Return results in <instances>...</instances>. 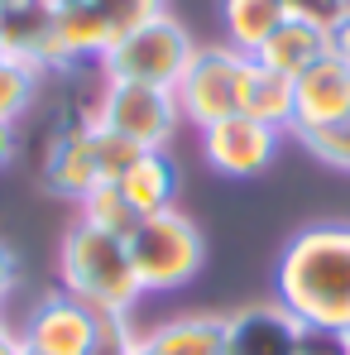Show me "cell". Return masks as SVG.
I'll use <instances>...</instances> for the list:
<instances>
[{
	"mask_svg": "<svg viewBox=\"0 0 350 355\" xmlns=\"http://www.w3.org/2000/svg\"><path fill=\"white\" fill-rule=\"evenodd\" d=\"M346 10H350V0H346Z\"/></svg>",
	"mask_w": 350,
	"mask_h": 355,
	"instance_id": "cell-34",
	"label": "cell"
},
{
	"mask_svg": "<svg viewBox=\"0 0 350 355\" xmlns=\"http://www.w3.org/2000/svg\"><path fill=\"white\" fill-rule=\"evenodd\" d=\"M350 120V67L341 58H322L292 82V135Z\"/></svg>",
	"mask_w": 350,
	"mask_h": 355,
	"instance_id": "cell-9",
	"label": "cell"
},
{
	"mask_svg": "<svg viewBox=\"0 0 350 355\" xmlns=\"http://www.w3.org/2000/svg\"><path fill=\"white\" fill-rule=\"evenodd\" d=\"M274 288L302 327L350 331V221L302 226L279 254Z\"/></svg>",
	"mask_w": 350,
	"mask_h": 355,
	"instance_id": "cell-1",
	"label": "cell"
},
{
	"mask_svg": "<svg viewBox=\"0 0 350 355\" xmlns=\"http://www.w3.org/2000/svg\"><path fill=\"white\" fill-rule=\"evenodd\" d=\"M139 355H226V317L192 312L139 336Z\"/></svg>",
	"mask_w": 350,
	"mask_h": 355,
	"instance_id": "cell-14",
	"label": "cell"
},
{
	"mask_svg": "<svg viewBox=\"0 0 350 355\" xmlns=\"http://www.w3.org/2000/svg\"><path fill=\"white\" fill-rule=\"evenodd\" d=\"M192 53H197L192 34L173 15H159V19L120 34L101 58V72H106V82H139V87H168L173 92Z\"/></svg>",
	"mask_w": 350,
	"mask_h": 355,
	"instance_id": "cell-3",
	"label": "cell"
},
{
	"mask_svg": "<svg viewBox=\"0 0 350 355\" xmlns=\"http://www.w3.org/2000/svg\"><path fill=\"white\" fill-rule=\"evenodd\" d=\"M77 207H82V226H91V231H101V236H116V240H130V236H134V226L144 221V216L125 202V192H120L116 182L91 187Z\"/></svg>",
	"mask_w": 350,
	"mask_h": 355,
	"instance_id": "cell-19",
	"label": "cell"
},
{
	"mask_svg": "<svg viewBox=\"0 0 350 355\" xmlns=\"http://www.w3.org/2000/svg\"><path fill=\"white\" fill-rule=\"evenodd\" d=\"M302 322L279 302L240 307L226 317V355H297Z\"/></svg>",
	"mask_w": 350,
	"mask_h": 355,
	"instance_id": "cell-11",
	"label": "cell"
},
{
	"mask_svg": "<svg viewBox=\"0 0 350 355\" xmlns=\"http://www.w3.org/2000/svg\"><path fill=\"white\" fill-rule=\"evenodd\" d=\"M116 187L125 192V202L139 216H159V211L173 207V197H177V168L164 149H154V154H139V164L120 178Z\"/></svg>",
	"mask_w": 350,
	"mask_h": 355,
	"instance_id": "cell-16",
	"label": "cell"
},
{
	"mask_svg": "<svg viewBox=\"0 0 350 355\" xmlns=\"http://www.w3.org/2000/svg\"><path fill=\"white\" fill-rule=\"evenodd\" d=\"M0 331H5V317H0Z\"/></svg>",
	"mask_w": 350,
	"mask_h": 355,
	"instance_id": "cell-33",
	"label": "cell"
},
{
	"mask_svg": "<svg viewBox=\"0 0 350 355\" xmlns=\"http://www.w3.org/2000/svg\"><path fill=\"white\" fill-rule=\"evenodd\" d=\"M62 293L82 297L87 307H96L101 317H125L134 312V302L144 297V284L134 274V259H130V245L116 236H101L91 226H72L62 236Z\"/></svg>",
	"mask_w": 350,
	"mask_h": 355,
	"instance_id": "cell-2",
	"label": "cell"
},
{
	"mask_svg": "<svg viewBox=\"0 0 350 355\" xmlns=\"http://www.w3.org/2000/svg\"><path fill=\"white\" fill-rule=\"evenodd\" d=\"M125 245H130V259H134L144 293H173L182 284H192L202 269V236L177 207L144 216Z\"/></svg>",
	"mask_w": 350,
	"mask_h": 355,
	"instance_id": "cell-4",
	"label": "cell"
},
{
	"mask_svg": "<svg viewBox=\"0 0 350 355\" xmlns=\"http://www.w3.org/2000/svg\"><path fill=\"white\" fill-rule=\"evenodd\" d=\"M10 5H19V0H0V10H10Z\"/></svg>",
	"mask_w": 350,
	"mask_h": 355,
	"instance_id": "cell-31",
	"label": "cell"
},
{
	"mask_svg": "<svg viewBox=\"0 0 350 355\" xmlns=\"http://www.w3.org/2000/svg\"><path fill=\"white\" fill-rule=\"evenodd\" d=\"M96 125L111 130L120 139L139 144L144 154L164 149L182 125L177 96L168 87H139V82H106L101 101H96Z\"/></svg>",
	"mask_w": 350,
	"mask_h": 355,
	"instance_id": "cell-6",
	"label": "cell"
},
{
	"mask_svg": "<svg viewBox=\"0 0 350 355\" xmlns=\"http://www.w3.org/2000/svg\"><path fill=\"white\" fill-rule=\"evenodd\" d=\"M245 116H254L269 130H292V77L264 67L250 58V82H245Z\"/></svg>",
	"mask_w": 350,
	"mask_h": 355,
	"instance_id": "cell-18",
	"label": "cell"
},
{
	"mask_svg": "<svg viewBox=\"0 0 350 355\" xmlns=\"http://www.w3.org/2000/svg\"><path fill=\"white\" fill-rule=\"evenodd\" d=\"M15 149H19V135H15V125H5V120H0V168L15 159Z\"/></svg>",
	"mask_w": 350,
	"mask_h": 355,
	"instance_id": "cell-28",
	"label": "cell"
},
{
	"mask_svg": "<svg viewBox=\"0 0 350 355\" xmlns=\"http://www.w3.org/2000/svg\"><path fill=\"white\" fill-rule=\"evenodd\" d=\"M10 288H15V254H10V245L0 240V302L10 297Z\"/></svg>",
	"mask_w": 350,
	"mask_h": 355,
	"instance_id": "cell-27",
	"label": "cell"
},
{
	"mask_svg": "<svg viewBox=\"0 0 350 355\" xmlns=\"http://www.w3.org/2000/svg\"><path fill=\"white\" fill-rule=\"evenodd\" d=\"M101 322L106 317L96 307H87L82 297L53 293L29 312V327L19 331V341L29 355H91Z\"/></svg>",
	"mask_w": 350,
	"mask_h": 355,
	"instance_id": "cell-7",
	"label": "cell"
},
{
	"mask_svg": "<svg viewBox=\"0 0 350 355\" xmlns=\"http://www.w3.org/2000/svg\"><path fill=\"white\" fill-rule=\"evenodd\" d=\"M53 34H58L62 72H72V67H82V62H101V58H106V49L116 44L111 24H106L91 5L58 10V15H53Z\"/></svg>",
	"mask_w": 350,
	"mask_h": 355,
	"instance_id": "cell-15",
	"label": "cell"
},
{
	"mask_svg": "<svg viewBox=\"0 0 350 355\" xmlns=\"http://www.w3.org/2000/svg\"><path fill=\"white\" fill-rule=\"evenodd\" d=\"M326 39H331V58H341L350 67V10L331 24V29H326Z\"/></svg>",
	"mask_w": 350,
	"mask_h": 355,
	"instance_id": "cell-26",
	"label": "cell"
},
{
	"mask_svg": "<svg viewBox=\"0 0 350 355\" xmlns=\"http://www.w3.org/2000/svg\"><path fill=\"white\" fill-rule=\"evenodd\" d=\"M49 10H72V5H87V0H44Z\"/></svg>",
	"mask_w": 350,
	"mask_h": 355,
	"instance_id": "cell-30",
	"label": "cell"
},
{
	"mask_svg": "<svg viewBox=\"0 0 350 355\" xmlns=\"http://www.w3.org/2000/svg\"><path fill=\"white\" fill-rule=\"evenodd\" d=\"M125 355H139V341H134V351H125Z\"/></svg>",
	"mask_w": 350,
	"mask_h": 355,
	"instance_id": "cell-32",
	"label": "cell"
},
{
	"mask_svg": "<svg viewBox=\"0 0 350 355\" xmlns=\"http://www.w3.org/2000/svg\"><path fill=\"white\" fill-rule=\"evenodd\" d=\"M87 5L111 24V34H116V39L164 15V0H87Z\"/></svg>",
	"mask_w": 350,
	"mask_h": 355,
	"instance_id": "cell-22",
	"label": "cell"
},
{
	"mask_svg": "<svg viewBox=\"0 0 350 355\" xmlns=\"http://www.w3.org/2000/svg\"><path fill=\"white\" fill-rule=\"evenodd\" d=\"M91 149H96L101 182H120V178L139 164V154H144L139 144H130V139H120V135H111V130H101L96 120H91Z\"/></svg>",
	"mask_w": 350,
	"mask_h": 355,
	"instance_id": "cell-21",
	"label": "cell"
},
{
	"mask_svg": "<svg viewBox=\"0 0 350 355\" xmlns=\"http://www.w3.org/2000/svg\"><path fill=\"white\" fill-rule=\"evenodd\" d=\"M53 15L58 10H49L44 0H19V5L0 10V53L15 62H29L39 72H62Z\"/></svg>",
	"mask_w": 350,
	"mask_h": 355,
	"instance_id": "cell-10",
	"label": "cell"
},
{
	"mask_svg": "<svg viewBox=\"0 0 350 355\" xmlns=\"http://www.w3.org/2000/svg\"><path fill=\"white\" fill-rule=\"evenodd\" d=\"M322 58H331V39H326V29L312 24V19H297V15H288V19L274 29V39L254 53V62L283 72V77H292V82H297L307 67H317Z\"/></svg>",
	"mask_w": 350,
	"mask_h": 355,
	"instance_id": "cell-13",
	"label": "cell"
},
{
	"mask_svg": "<svg viewBox=\"0 0 350 355\" xmlns=\"http://www.w3.org/2000/svg\"><path fill=\"white\" fill-rule=\"evenodd\" d=\"M283 10L297 15V19H312V24L331 29V24L346 15V0H283Z\"/></svg>",
	"mask_w": 350,
	"mask_h": 355,
	"instance_id": "cell-25",
	"label": "cell"
},
{
	"mask_svg": "<svg viewBox=\"0 0 350 355\" xmlns=\"http://www.w3.org/2000/svg\"><path fill=\"white\" fill-rule=\"evenodd\" d=\"M202 154L226 178H259L279 154V130H269L240 111V116H226L202 130Z\"/></svg>",
	"mask_w": 350,
	"mask_h": 355,
	"instance_id": "cell-8",
	"label": "cell"
},
{
	"mask_svg": "<svg viewBox=\"0 0 350 355\" xmlns=\"http://www.w3.org/2000/svg\"><path fill=\"white\" fill-rule=\"evenodd\" d=\"M245 82H250V58L235 53L231 44H207L192 53L187 72L177 77L173 87L177 111L197 130H207L226 116H240L245 111Z\"/></svg>",
	"mask_w": 350,
	"mask_h": 355,
	"instance_id": "cell-5",
	"label": "cell"
},
{
	"mask_svg": "<svg viewBox=\"0 0 350 355\" xmlns=\"http://www.w3.org/2000/svg\"><path fill=\"white\" fill-rule=\"evenodd\" d=\"M297 355H350V331H326V327H302Z\"/></svg>",
	"mask_w": 350,
	"mask_h": 355,
	"instance_id": "cell-24",
	"label": "cell"
},
{
	"mask_svg": "<svg viewBox=\"0 0 350 355\" xmlns=\"http://www.w3.org/2000/svg\"><path fill=\"white\" fill-rule=\"evenodd\" d=\"M0 355H29V351H24V341H19V336H15L10 327L0 331Z\"/></svg>",
	"mask_w": 350,
	"mask_h": 355,
	"instance_id": "cell-29",
	"label": "cell"
},
{
	"mask_svg": "<svg viewBox=\"0 0 350 355\" xmlns=\"http://www.w3.org/2000/svg\"><path fill=\"white\" fill-rule=\"evenodd\" d=\"M297 139H302V149H307V154H317L322 164L346 168V173H350V120L322 125V130H302Z\"/></svg>",
	"mask_w": 350,
	"mask_h": 355,
	"instance_id": "cell-23",
	"label": "cell"
},
{
	"mask_svg": "<svg viewBox=\"0 0 350 355\" xmlns=\"http://www.w3.org/2000/svg\"><path fill=\"white\" fill-rule=\"evenodd\" d=\"M39 173H44V187L53 197H67V202H82L91 187H101L96 149H91V125H77V130L58 135V144L49 149Z\"/></svg>",
	"mask_w": 350,
	"mask_h": 355,
	"instance_id": "cell-12",
	"label": "cell"
},
{
	"mask_svg": "<svg viewBox=\"0 0 350 355\" xmlns=\"http://www.w3.org/2000/svg\"><path fill=\"white\" fill-rule=\"evenodd\" d=\"M39 87H44V72L29 67V62H15L0 53V120L5 125H19L29 116V106L39 101Z\"/></svg>",
	"mask_w": 350,
	"mask_h": 355,
	"instance_id": "cell-20",
	"label": "cell"
},
{
	"mask_svg": "<svg viewBox=\"0 0 350 355\" xmlns=\"http://www.w3.org/2000/svg\"><path fill=\"white\" fill-rule=\"evenodd\" d=\"M283 19H288L283 0H221L226 39H231L235 53H245V58H254V53L274 39V29H279Z\"/></svg>",
	"mask_w": 350,
	"mask_h": 355,
	"instance_id": "cell-17",
	"label": "cell"
}]
</instances>
